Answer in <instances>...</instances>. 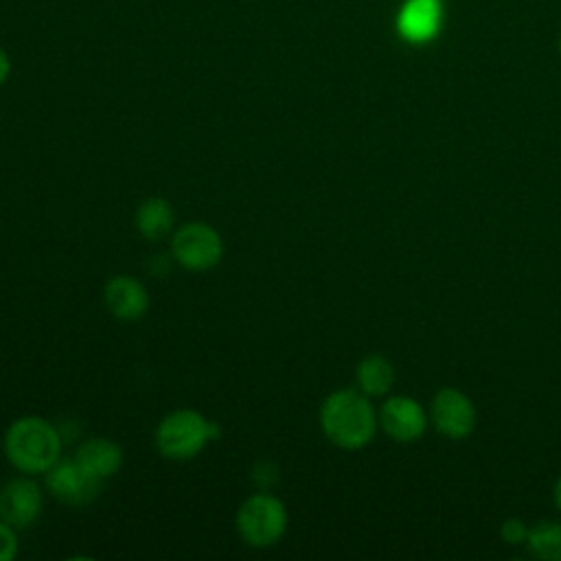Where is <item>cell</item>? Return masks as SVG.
Here are the masks:
<instances>
[{"mask_svg":"<svg viewBox=\"0 0 561 561\" xmlns=\"http://www.w3.org/2000/svg\"><path fill=\"white\" fill-rule=\"evenodd\" d=\"M377 412L359 390H335L320 405V427L340 449H362L377 432Z\"/></svg>","mask_w":561,"mask_h":561,"instance_id":"obj_1","label":"cell"},{"mask_svg":"<svg viewBox=\"0 0 561 561\" xmlns=\"http://www.w3.org/2000/svg\"><path fill=\"white\" fill-rule=\"evenodd\" d=\"M2 449L20 473H46L61 458V434L44 416L26 414L7 427Z\"/></svg>","mask_w":561,"mask_h":561,"instance_id":"obj_2","label":"cell"},{"mask_svg":"<svg viewBox=\"0 0 561 561\" xmlns=\"http://www.w3.org/2000/svg\"><path fill=\"white\" fill-rule=\"evenodd\" d=\"M219 436V425L193 408H178L156 427V447L162 458L184 462L195 458Z\"/></svg>","mask_w":561,"mask_h":561,"instance_id":"obj_3","label":"cell"},{"mask_svg":"<svg viewBox=\"0 0 561 561\" xmlns=\"http://www.w3.org/2000/svg\"><path fill=\"white\" fill-rule=\"evenodd\" d=\"M234 528L250 548H270L287 530V508L274 493H252L234 515Z\"/></svg>","mask_w":561,"mask_h":561,"instance_id":"obj_4","label":"cell"},{"mask_svg":"<svg viewBox=\"0 0 561 561\" xmlns=\"http://www.w3.org/2000/svg\"><path fill=\"white\" fill-rule=\"evenodd\" d=\"M171 256L188 272H208L224 256V239L210 224L188 221L173 230Z\"/></svg>","mask_w":561,"mask_h":561,"instance_id":"obj_5","label":"cell"},{"mask_svg":"<svg viewBox=\"0 0 561 561\" xmlns=\"http://www.w3.org/2000/svg\"><path fill=\"white\" fill-rule=\"evenodd\" d=\"M46 491L68 506H85L90 504L99 493L103 482L90 476L77 460L72 458H59L46 473Z\"/></svg>","mask_w":561,"mask_h":561,"instance_id":"obj_6","label":"cell"},{"mask_svg":"<svg viewBox=\"0 0 561 561\" xmlns=\"http://www.w3.org/2000/svg\"><path fill=\"white\" fill-rule=\"evenodd\" d=\"M44 506L42 486L28 476H15L0 486V519L24 530L37 522Z\"/></svg>","mask_w":561,"mask_h":561,"instance_id":"obj_7","label":"cell"},{"mask_svg":"<svg viewBox=\"0 0 561 561\" xmlns=\"http://www.w3.org/2000/svg\"><path fill=\"white\" fill-rule=\"evenodd\" d=\"M432 421L451 440L467 438L476 427V410L469 397L456 388H443L432 401Z\"/></svg>","mask_w":561,"mask_h":561,"instance_id":"obj_8","label":"cell"},{"mask_svg":"<svg viewBox=\"0 0 561 561\" xmlns=\"http://www.w3.org/2000/svg\"><path fill=\"white\" fill-rule=\"evenodd\" d=\"M377 421L397 443H414L425 432V412L412 397H390L381 405Z\"/></svg>","mask_w":561,"mask_h":561,"instance_id":"obj_9","label":"cell"},{"mask_svg":"<svg viewBox=\"0 0 561 561\" xmlns=\"http://www.w3.org/2000/svg\"><path fill=\"white\" fill-rule=\"evenodd\" d=\"M103 302L116 320L136 322L149 309V291L138 278L118 274L105 283Z\"/></svg>","mask_w":561,"mask_h":561,"instance_id":"obj_10","label":"cell"},{"mask_svg":"<svg viewBox=\"0 0 561 561\" xmlns=\"http://www.w3.org/2000/svg\"><path fill=\"white\" fill-rule=\"evenodd\" d=\"M440 0H405L399 11V35L410 44H423L438 33Z\"/></svg>","mask_w":561,"mask_h":561,"instance_id":"obj_11","label":"cell"},{"mask_svg":"<svg viewBox=\"0 0 561 561\" xmlns=\"http://www.w3.org/2000/svg\"><path fill=\"white\" fill-rule=\"evenodd\" d=\"M75 460L96 480L105 482L112 476L118 473L121 465H123V449L118 443L105 438V436H96V438H88L83 440L77 451H75Z\"/></svg>","mask_w":561,"mask_h":561,"instance_id":"obj_12","label":"cell"},{"mask_svg":"<svg viewBox=\"0 0 561 561\" xmlns=\"http://www.w3.org/2000/svg\"><path fill=\"white\" fill-rule=\"evenodd\" d=\"M134 221H136L138 232L147 241H160L173 232L175 213H173L171 202H167L164 197L151 195L138 204Z\"/></svg>","mask_w":561,"mask_h":561,"instance_id":"obj_13","label":"cell"},{"mask_svg":"<svg viewBox=\"0 0 561 561\" xmlns=\"http://www.w3.org/2000/svg\"><path fill=\"white\" fill-rule=\"evenodd\" d=\"M355 381L366 397H381L394 383V366L383 355H366L355 368Z\"/></svg>","mask_w":561,"mask_h":561,"instance_id":"obj_14","label":"cell"},{"mask_svg":"<svg viewBox=\"0 0 561 561\" xmlns=\"http://www.w3.org/2000/svg\"><path fill=\"white\" fill-rule=\"evenodd\" d=\"M526 548L537 559L561 561V524L546 522L528 528Z\"/></svg>","mask_w":561,"mask_h":561,"instance_id":"obj_15","label":"cell"},{"mask_svg":"<svg viewBox=\"0 0 561 561\" xmlns=\"http://www.w3.org/2000/svg\"><path fill=\"white\" fill-rule=\"evenodd\" d=\"M18 554V530L0 519V561H13Z\"/></svg>","mask_w":561,"mask_h":561,"instance_id":"obj_16","label":"cell"},{"mask_svg":"<svg viewBox=\"0 0 561 561\" xmlns=\"http://www.w3.org/2000/svg\"><path fill=\"white\" fill-rule=\"evenodd\" d=\"M500 537L511 543V546H519V543H526V537H528V528L522 519L517 517H511L506 519L502 526H500Z\"/></svg>","mask_w":561,"mask_h":561,"instance_id":"obj_17","label":"cell"},{"mask_svg":"<svg viewBox=\"0 0 561 561\" xmlns=\"http://www.w3.org/2000/svg\"><path fill=\"white\" fill-rule=\"evenodd\" d=\"M11 75V59H9V53L0 46V85L9 79Z\"/></svg>","mask_w":561,"mask_h":561,"instance_id":"obj_18","label":"cell"},{"mask_svg":"<svg viewBox=\"0 0 561 561\" xmlns=\"http://www.w3.org/2000/svg\"><path fill=\"white\" fill-rule=\"evenodd\" d=\"M552 497H554V506H557V508H559V513H561V478H559V480H557V484H554Z\"/></svg>","mask_w":561,"mask_h":561,"instance_id":"obj_19","label":"cell"},{"mask_svg":"<svg viewBox=\"0 0 561 561\" xmlns=\"http://www.w3.org/2000/svg\"><path fill=\"white\" fill-rule=\"evenodd\" d=\"M559 55H561V39H559Z\"/></svg>","mask_w":561,"mask_h":561,"instance_id":"obj_20","label":"cell"}]
</instances>
